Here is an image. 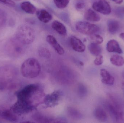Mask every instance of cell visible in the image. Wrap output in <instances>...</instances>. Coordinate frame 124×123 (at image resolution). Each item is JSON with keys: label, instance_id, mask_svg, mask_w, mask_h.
I'll return each instance as SVG.
<instances>
[{"label": "cell", "instance_id": "603a6c76", "mask_svg": "<svg viewBox=\"0 0 124 123\" xmlns=\"http://www.w3.org/2000/svg\"><path fill=\"white\" fill-rule=\"evenodd\" d=\"M110 61L112 64L116 66H122L124 64V58L118 55H114L111 56Z\"/></svg>", "mask_w": 124, "mask_h": 123}, {"label": "cell", "instance_id": "8992f818", "mask_svg": "<svg viewBox=\"0 0 124 123\" xmlns=\"http://www.w3.org/2000/svg\"><path fill=\"white\" fill-rule=\"evenodd\" d=\"M107 108L112 118L116 121L124 119V113L120 105L111 98L107 104Z\"/></svg>", "mask_w": 124, "mask_h": 123}, {"label": "cell", "instance_id": "484cf974", "mask_svg": "<svg viewBox=\"0 0 124 123\" xmlns=\"http://www.w3.org/2000/svg\"><path fill=\"white\" fill-rule=\"evenodd\" d=\"M90 39L92 41V43L96 44H101L103 42V38L100 35L95 34L90 35Z\"/></svg>", "mask_w": 124, "mask_h": 123}, {"label": "cell", "instance_id": "2e32d148", "mask_svg": "<svg viewBox=\"0 0 124 123\" xmlns=\"http://www.w3.org/2000/svg\"><path fill=\"white\" fill-rule=\"evenodd\" d=\"M36 16L38 19L44 23H47L52 19V16L46 10L42 9L36 12Z\"/></svg>", "mask_w": 124, "mask_h": 123}, {"label": "cell", "instance_id": "44dd1931", "mask_svg": "<svg viewBox=\"0 0 124 123\" xmlns=\"http://www.w3.org/2000/svg\"><path fill=\"white\" fill-rule=\"evenodd\" d=\"M108 32L112 34L117 33L120 29V24L118 21L114 19H111L108 22Z\"/></svg>", "mask_w": 124, "mask_h": 123}, {"label": "cell", "instance_id": "e0dca14e", "mask_svg": "<svg viewBox=\"0 0 124 123\" xmlns=\"http://www.w3.org/2000/svg\"><path fill=\"white\" fill-rule=\"evenodd\" d=\"M52 27L59 34L65 36L67 34V29L65 26L58 21H54L52 24Z\"/></svg>", "mask_w": 124, "mask_h": 123}, {"label": "cell", "instance_id": "5bb4252c", "mask_svg": "<svg viewBox=\"0 0 124 123\" xmlns=\"http://www.w3.org/2000/svg\"><path fill=\"white\" fill-rule=\"evenodd\" d=\"M100 75L102 77V82L103 84L109 86H111L114 84L115 81L114 77L107 70L101 69Z\"/></svg>", "mask_w": 124, "mask_h": 123}, {"label": "cell", "instance_id": "1f68e13d", "mask_svg": "<svg viewBox=\"0 0 124 123\" xmlns=\"http://www.w3.org/2000/svg\"><path fill=\"white\" fill-rule=\"evenodd\" d=\"M112 1L117 4H121L123 2V0H112Z\"/></svg>", "mask_w": 124, "mask_h": 123}, {"label": "cell", "instance_id": "836d02e7", "mask_svg": "<svg viewBox=\"0 0 124 123\" xmlns=\"http://www.w3.org/2000/svg\"><path fill=\"white\" fill-rule=\"evenodd\" d=\"M122 77H123V78H124V71H123V72H122Z\"/></svg>", "mask_w": 124, "mask_h": 123}, {"label": "cell", "instance_id": "7402d4cb", "mask_svg": "<svg viewBox=\"0 0 124 123\" xmlns=\"http://www.w3.org/2000/svg\"><path fill=\"white\" fill-rule=\"evenodd\" d=\"M88 49L90 53L94 56H98L102 53V48L98 44L92 43L89 45Z\"/></svg>", "mask_w": 124, "mask_h": 123}, {"label": "cell", "instance_id": "7a4b0ae2", "mask_svg": "<svg viewBox=\"0 0 124 123\" xmlns=\"http://www.w3.org/2000/svg\"><path fill=\"white\" fill-rule=\"evenodd\" d=\"M17 71L16 68L10 65L0 67V90H10L17 84Z\"/></svg>", "mask_w": 124, "mask_h": 123}, {"label": "cell", "instance_id": "ac0fdd59", "mask_svg": "<svg viewBox=\"0 0 124 123\" xmlns=\"http://www.w3.org/2000/svg\"><path fill=\"white\" fill-rule=\"evenodd\" d=\"M94 116L97 120L101 122H105L108 120V116L106 111L101 107L95 108L94 112Z\"/></svg>", "mask_w": 124, "mask_h": 123}, {"label": "cell", "instance_id": "d4e9b609", "mask_svg": "<svg viewBox=\"0 0 124 123\" xmlns=\"http://www.w3.org/2000/svg\"><path fill=\"white\" fill-rule=\"evenodd\" d=\"M56 6L59 9H63L68 5L70 0H54Z\"/></svg>", "mask_w": 124, "mask_h": 123}, {"label": "cell", "instance_id": "4fadbf2b", "mask_svg": "<svg viewBox=\"0 0 124 123\" xmlns=\"http://www.w3.org/2000/svg\"><path fill=\"white\" fill-rule=\"evenodd\" d=\"M46 41L52 46L58 54L60 55L64 54L65 53L64 49L54 36L50 35L47 36Z\"/></svg>", "mask_w": 124, "mask_h": 123}, {"label": "cell", "instance_id": "ba28073f", "mask_svg": "<svg viewBox=\"0 0 124 123\" xmlns=\"http://www.w3.org/2000/svg\"><path fill=\"white\" fill-rule=\"evenodd\" d=\"M62 96V94L61 91L56 90L45 96L43 104L46 108L54 107L59 104Z\"/></svg>", "mask_w": 124, "mask_h": 123}, {"label": "cell", "instance_id": "9c48e42d", "mask_svg": "<svg viewBox=\"0 0 124 123\" xmlns=\"http://www.w3.org/2000/svg\"><path fill=\"white\" fill-rule=\"evenodd\" d=\"M18 116L11 110V107L4 106H0V118L2 120L11 122H14L18 120Z\"/></svg>", "mask_w": 124, "mask_h": 123}, {"label": "cell", "instance_id": "cb8c5ba5", "mask_svg": "<svg viewBox=\"0 0 124 123\" xmlns=\"http://www.w3.org/2000/svg\"><path fill=\"white\" fill-rule=\"evenodd\" d=\"M67 112L68 115L73 119L77 120L82 117L81 113L73 108L69 107L67 109Z\"/></svg>", "mask_w": 124, "mask_h": 123}, {"label": "cell", "instance_id": "277c9868", "mask_svg": "<svg viewBox=\"0 0 124 123\" xmlns=\"http://www.w3.org/2000/svg\"><path fill=\"white\" fill-rule=\"evenodd\" d=\"M35 37L33 29L28 25H22L17 30L16 38L24 45L31 44L34 41Z\"/></svg>", "mask_w": 124, "mask_h": 123}, {"label": "cell", "instance_id": "52a82bcc", "mask_svg": "<svg viewBox=\"0 0 124 123\" xmlns=\"http://www.w3.org/2000/svg\"><path fill=\"white\" fill-rule=\"evenodd\" d=\"M77 30L81 34L91 35L100 31L99 27L96 25L85 21H79L76 24Z\"/></svg>", "mask_w": 124, "mask_h": 123}, {"label": "cell", "instance_id": "7c38bea8", "mask_svg": "<svg viewBox=\"0 0 124 123\" xmlns=\"http://www.w3.org/2000/svg\"><path fill=\"white\" fill-rule=\"evenodd\" d=\"M70 42L74 50L79 52H84L86 46L81 40L74 36H71L70 38Z\"/></svg>", "mask_w": 124, "mask_h": 123}, {"label": "cell", "instance_id": "3957f363", "mask_svg": "<svg viewBox=\"0 0 124 123\" xmlns=\"http://www.w3.org/2000/svg\"><path fill=\"white\" fill-rule=\"evenodd\" d=\"M41 70V67L38 61L34 58H30L23 63L20 71L24 77L34 78L39 75Z\"/></svg>", "mask_w": 124, "mask_h": 123}, {"label": "cell", "instance_id": "30bf717a", "mask_svg": "<svg viewBox=\"0 0 124 123\" xmlns=\"http://www.w3.org/2000/svg\"><path fill=\"white\" fill-rule=\"evenodd\" d=\"M92 8L95 11L104 15H108L111 11L110 6L106 0H99L93 3Z\"/></svg>", "mask_w": 124, "mask_h": 123}, {"label": "cell", "instance_id": "8fae6325", "mask_svg": "<svg viewBox=\"0 0 124 123\" xmlns=\"http://www.w3.org/2000/svg\"><path fill=\"white\" fill-rule=\"evenodd\" d=\"M33 118L38 123H63L60 118H55L51 117L45 115L40 114L36 113L33 115Z\"/></svg>", "mask_w": 124, "mask_h": 123}, {"label": "cell", "instance_id": "6da1fadb", "mask_svg": "<svg viewBox=\"0 0 124 123\" xmlns=\"http://www.w3.org/2000/svg\"><path fill=\"white\" fill-rule=\"evenodd\" d=\"M17 100L11 107L17 115L30 112L43 103L45 95L41 87L38 84H28L18 91Z\"/></svg>", "mask_w": 124, "mask_h": 123}, {"label": "cell", "instance_id": "d6a6232c", "mask_svg": "<svg viewBox=\"0 0 124 123\" xmlns=\"http://www.w3.org/2000/svg\"><path fill=\"white\" fill-rule=\"evenodd\" d=\"M120 37L124 41V33L122 32V33H121L120 34Z\"/></svg>", "mask_w": 124, "mask_h": 123}, {"label": "cell", "instance_id": "5b68a950", "mask_svg": "<svg viewBox=\"0 0 124 123\" xmlns=\"http://www.w3.org/2000/svg\"><path fill=\"white\" fill-rule=\"evenodd\" d=\"M24 45L16 38L12 39L8 42L6 46L7 52L11 57L19 56L24 52Z\"/></svg>", "mask_w": 124, "mask_h": 123}, {"label": "cell", "instance_id": "d6986e66", "mask_svg": "<svg viewBox=\"0 0 124 123\" xmlns=\"http://www.w3.org/2000/svg\"><path fill=\"white\" fill-rule=\"evenodd\" d=\"M84 17L86 20L91 22L99 21L101 19L99 14L91 9H89L86 12Z\"/></svg>", "mask_w": 124, "mask_h": 123}, {"label": "cell", "instance_id": "4316f807", "mask_svg": "<svg viewBox=\"0 0 124 123\" xmlns=\"http://www.w3.org/2000/svg\"><path fill=\"white\" fill-rule=\"evenodd\" d=\"M39 53L40 56L43 58H49L51 56L50 51L46 48H41L39 50Z\"/></svg>", "mask_w": 124, "mask_h": 123}, {"label": "cell", "instance_id": "9a60e30c", "mask_svg": "<svg viewBox=\"0 0 124 123\" xmlns=\"http://www.w3.org/2000/svg\"><path fill=\"white\" fill-rule=\"evenodd\" d=\"M106 49L110 52H115L119 54L123 53L118 42L114 39L111 40L108 42Z\"/></svg>", "mask_w": 124, "mask_h": 123}, {"label": "cell", "instance_id": "f546056e", "mask_svg": "<svg viewBox=\"0 0 124 123\" xmlns=\"http://www.w3.org/2000/svg\"><path fill=\"white\" fill-rule=\"evenodd\" d=\"M0 2L7 5L13 6L15 5V3L12 0H0Z\"/></svg>", "mask_w": 124, "mask_h": 123}, {"label": "cell", "instance_id": "f1b7e54d", "mask_svg": "<svg viewBox=\"0 0 124 123\" xmlns=\"http://www.w3.org/2000/svg\"><path fill=\"white\" fill-rule=\"evenodd\" d=\"M103 62V56L100 55L97 56V57L94 61V63L96 65L99 66L102 65Z\"/></svg>", "mask_w": 124, "mask_h": 123}, {"label": "cell", "instance_id": "ffe728a7", "mask_svg": "<svg viewBox=\"0 0 124 123\" xmlns=\"http://www.w3.org/2000/svg\"><path fill=\"white\" fill-rule=\"evenodd\" d=\"M20 7L22 10L27 13L34 14L36 12L35 6L29 1H23L21 3Z\"/></svg>", "mask_w": 124, "mask_h": 123}, {"label": "cell", "instance_id": "83f0119b", "mask_svg": "<svg viewBox=\"0 0 124 123\" xmlns=\"http://www.w3.org/2000/svg\"><path fill=\"white\" fill-rule=\"evenodd\" d=\"M6 19L7 16L5 12L0 9V28L4 26Z\"/></svg>", "mask_w": 124, "mask_h": 123}, {"label": "cell", "instance_id": "4dcf8cb0", "mask_svg": "<svg viewBox=\"0 0 124 123\" xmlns=\"http://www.w3.org/2000/svg\"><path fill=\"white\" fill-rule=\"evenodd\" d=\"M76 7L77 9H82L85 7V4L84 3L79 2L76 4Z\"/></svg>", "mask_w": 124, "mask_h": 123}]
</instances>
